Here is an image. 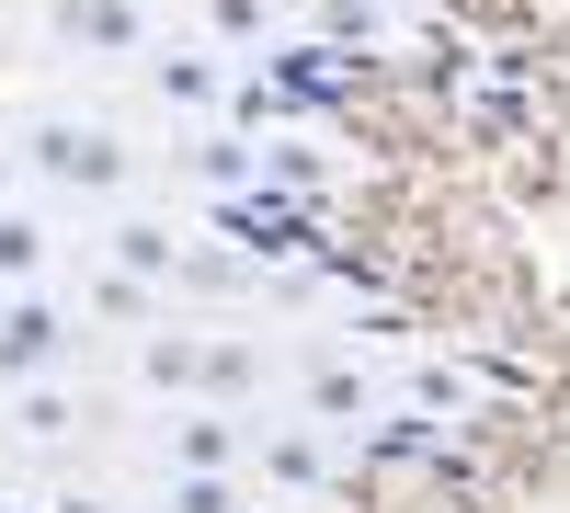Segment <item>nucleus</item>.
Here are the masks:
<instances>
[{
  "label": "nucleus",
  "instance_id": "obj_1",
  "mask_svg": "<svg viewBox=\"0 0 570 513\" xmlns=\"http://www.w3.org/2000/svg\"><path fill=\"white\" fill-rule=\"evenodd\" d=\"M69 343H80V319L46 297V286H12L0 297V388H46L69 365Z\"/></svg>",
  "mask_w": 570,
  "mask_h": 513
},
{
  "label": "nucleus",
  "instance_id": "obj_2",
  "mask_svg": "<svg viewBox=\"0 0 570 513\" xmlns=\"http://www.w3.org/2000/svg\"><path fill=\"white\" fill-rule=\"evenodd\" d=\"M35 171L69 182V195H115V182H126V137L115 126H80V115H46L35 126Z\"/></svg>",
  "mask_w": 570,
  "mask_h": 513
},
{
  "label": "nucleus",
  "instance_id": "obj_3",
  "mask_svg": "<svg viewBox=\"0 0 570 513\" xmlns=\"http://www.w3.org/2000/svg\"><path fill=\"white\" fill-rule=\"evenodd\" d=\"M217 228H228V240H240L252 263H297V251L320 240V228L285 206V195H228V206H217Z\"/></svg>",
  "mask_w": 570,
  "mask_h": 513
},
{
  "label": "nucleus",
  "instance_id": "obj_4",
  "mask_svg": "<svg viewBox=\"0 0 570 513\" xmlns=\"http://www.w3.org/2000/svg\"><path fill=\"white\" fill-rule=\"evenodd\" d=\"M58 34L104 46V58H137V46H149V12H137V0H58Z\"/></svg>",
  "mask_w": 570,
  "mask_h": 513
},
{
  "label": "nucleus",
  "instance_id": "obj_5",
  "mask_svg": "<svg viewBox=\"0 0 570 513\" xmlns=\"http://www.w3.org/2000/svg\"><path fill=\"white\" fill-rule=\"evenodd\" d=\"M160 468H240V411H183L160 434Z\"/></svg>",
  "mask_w": 570,
  "mask_h": 513
},
{
  "label": "nucleus",
  "instance_id": "obj_6",
  "mask_svg": "<svg viewBox=\"0 0 570 513\" xmlns=\"http://www.w3.org/2000/svg\"><path fill=\"white\" fill-rule=\"evenodd\" d=\"M149 80H160V103H228V91H240V80H228L217 58H195V46H171V58H149Z\"/></svg>",
  "mask_w": 570,
  "mask_h": 513
},
{
  "label": "nucleus",
  "instance_id": "obj_7",
  "mask_svg": "<svg viewBox=\"0 0 570 513\" xmlns=\"http://www.w3.org/2000/svg\"><path fill=\"white\" fill-rule=\"evenodd\" d=\"M160 513H252L228 468H160Z\"/></svg>",
  "mask_w": 570,
  "mask_h": 513
},
{
  "label": "nucleus",
  "instance_id": "obj_8",
  "mask_svg": "<svg viewBox=\"0 0 570 513\" xmlns=\"http://www.w3.org/2000/svg\"><path fill=\"white\" fill-rule=\"evenodd\" d=\"M274 91H297V103H331V91H343V58H331V46H274Z\"/></svg>",
  "mask_w": 570,
  "mask_h": 513
},
{
  "label": "nucleus",
  "instance_id": "obj_9",
  "mask_svg": "<svg viewBox=\"0 0 570 513\" xmlns=\"http://www.w3.org/2000/svg\"><path fill=\"white\" fill-rule=\"evenodd\" d=\"M115 263L137 274V286H160V274H183V240H171L160 217H126V228H115Z\"/></svg>",
  "mask_w": 570,
  "mask_h": 513
},
{
  "label": "nucleus",
  "instance_id": "obj_10",
  "mask_svg": "<svg viewBox=\"0 0 570 513\" xmlns=\"http://www.w3.org/2000/svg\"><path fill=\"white\" fill-rule=\"evenodd\" d=\"M308 411H320L331 434H365V411H376V388L354 377V365H320V377H308Z\"/></svg>",
  "mask_w": 570,
  "mask_h": 513
},
{
  "label": "nucleus",
  "instance_id": "obj_11",
  "mask_svg": "<svg viewBox=\"0 0 570 513\" xmlns=\"http://www.w3.org/2000/svg\"><path fill=\"white\" fill-rule=\"evenodd\" d=\"M35 274H46V217L0 206V286H35Z\"/></svg>",
  "mask_w": 570,
  "mask_h": 513
},
{
  "label": "nucleus",
  "instance_id": "obj_12",
  "mask_svg": "<svg viewBox=\"0 0 570 513\" xmlns=\"http://www.w3.org/2000/svg\"><path fill=\"white\" fill-rule=\"evenodd\" d=\"M149 388H206V343H149Z\"/></svg>",
  "mask_w": 570,
  "mask_h": 513
},
{
  "label": "nucleus",
  "instance_id": "obj_13",
  "mask_svg": "<svg viewBox=\"0 0 570 513\" xmlns=\"http://www.w3.org/2000/svg\"><path fill=\"white\" fill-rule=\"evenodd\" d=\"M263 468H274L285 491H320V445H308V434H274V445H263Z\"/></svg>",
  "mask_w": 570,
  "mask_h": 513
},
{
  "label": "nucleus",
  "instance_id": "obj_14",
  "mask_svg": "<svg viewBox=\"0 0 570 513\" xmlns=\"http://www.w3.org/2000/svg\"><path fill=\"white\" fill-rule=\"evenodd\" d=\"M263 182L274 195H320V149H263Z\"/></svg>",
  "mask_w": 570,
  "mask_h": 513
},
{
  "label": "nucleus",
  "instance_id": "obj_15",
  "mask_svg": "<svg viewBox=\"0 0 570 513\" xmlns=\"http://www.w3.org/2000/svg\"><path fill=\"white\" fill-rule=\"evenodd\" d=\"M206 388L240 399V388H252V354H240V343H206Z\"/></svg>",
  "mask_w": 570,
  "mask_h": 513
},
{
  "label": "nucleus",
  "instance_id": "obj_16",
  "mask_svg": "<svg viewBox=\"0 0 570 513\" xmlns=\"http://www.w3.org/2000/svg\"><path fill=\"white\" fill-rule=\"evenodd\" d=\"M23 434H69V399L58 388H23Z\"/></svg>",
  "mask_w": 570,
  "mask_h": 513
},
{
  "label": "nucleus",
  "instance_id": "obj_17",
  "mask_svg": "<svg viewBox=\"0 0 570 513\" xmlns=\"http://www.w3.org/2000/svg\"><path fill=\"white\" fill-rule=\"evenodd\" d=\"M217 34H228V46H252V34H263V0H217Z\"/></svg>",
  "mask_w": 570,
  "mask_h": 513
},
{
  "label": "nucleus",
  "instance_id": "obj_18",
  "mask_svg": "<svg viewBox=\"0 0 570 513\" xmlns=\"http://www.w3.org/2000/svg\"><path fill=\"white\" fill-rule=\"evenodd\" d=\"M46 513H115L104 491H58V502H46Z\"/></svg>",
  "mask_w": 570,
  "mask_h": 513
},
{
  "label": "nucleus",
  "instance_id": "obj_19",
  "mask_svg": "<svg viewBox=\"0 0 570 513\" xmlns=\"http://www.w3.org/2000/svg\"><path fill=\"white\" fill-rule=\"evenodd\" d=\"M0 206H12V160H0Z\"/></svg>",
  "mask_w": 570,
  "mask_h": 513
},
{
  "label": "nucleus",
  "instance_id": "obj_20",
  "mask_svg": "<svg viewBox=\"0 0 570 513\" xmlns=\"http://www.w3.org/2000/svg\"><path fill=\"white\" fill-rule=\"evenodd\" d=\"M0 513H46V502H0Z\"/></svg>",
  "mask_w": 570,
  "mask_h": 513
}]
</instances>
